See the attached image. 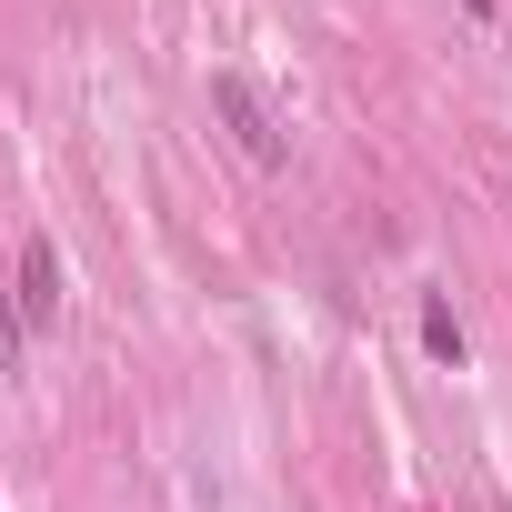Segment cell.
Returning <instances> with one entry per match:
<instances>
[{"instance_id":"obj_1","label":"cell","mask_w":512,"mask_h":512,"mask_svg":"<svg viewBox=\"0 0 512 512\" xmlns=\"http://www.w3.org/2000/svg\"><path fill=\"white\" fill-rule=\"evenodd\" d=\"M211 111L231 121V141H241L251 161H262V171H282V161H292V141H282V121H272V101L251 91L241 71H211Z\"/></svg>"},{"instance_id":"obj_2","label":"cell","mask_w":512,"mask_h":512,"mask_svg":"<svg viewBox=\"0 0 512 512\" xmlns=\"http://www.w3.org/2000/svg\"><path fill=\"white\" fill-rule=\"evenodd\" d=\"M11 302H21V322H31V332H51V312H61V251H51V241H21Z\"/></svg>"},{"instance_id":"obj_3","label":"cell","mask_w":512,"mask_h":512,"mask_svg":"<svg viewBox=\"0 0 512 512\" xmlns=\"http://www.w3.org/2000/svg\"><path fill=\"white\" fill-rule=\"evenodd\" d=\"M422 352L462 372V322H452V302H422Z\"/></svg>"},{"instance_id":"obj_4","label":"cell","mask_w":512,"mask_h":512,"mask_svg":"<svg viewBox=\"0 0 512 512\" xmlns=\"http://www.w3.org/2000/svg\"><path fill=\"white\" fill-rule=\"evenodd\" d=\"M21 342H31V322H21V302H11V282H0V362H21Z\"/></svg>"},{"instance_id":"obj_5","label":"cell","mask_w":512,"mask_h":512,"mask_svg":"<svg viewBox=\"0 0 512 512\" xmlns=\"http://www.w3.org/2000/svg\"><path fill=\"white\" fill-rule=\"evenodd\" d=\"M472 11H492V0H472Z\"/></svg>"}]
</instances>
